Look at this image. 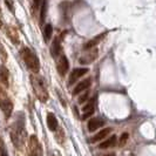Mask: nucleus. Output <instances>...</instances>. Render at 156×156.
Returning <instances> with one entry per match:
<instances>
[{
	"label": "nucleus",
	"instance_id": "obj_1",
	"mask_svg": "<svg viewBox=\"0 0 156 156\" xmlns=\"http://www.w3.org/2000/svg\"><path fill=\"white\" fill-rule=\"evenodd\" d=\"M9 135L13 144L16 148L21 149L26 139V128H25V116L23 114H18V119L13 122L9 129Z\"/></svg>",
	"mask_w": 156,
	"mask_h": 156
},
{
	"label": "nucleus",
	"instance_id": "obj_2",
	"mask_svg": "<svg viewBox=\"0 0 156 156\" xmlns=\"http://www.w3.org/2000/svg\"><path fill=\"white\" fill-rule=\"evenodd\" d=\"M30 80H31V85L32 88H33V92L35 94V96L38 98V100L40 102H47L49 95H48V90H47V87L45 85V81L44 79L39 76L38 74L33 73L31 76H30Z\"/></svg>",
	"mask_w": 156,
	"mask_h": 156
},
{
	"label": "nucleus",
	"instance_id": "obj_3",
	"mask_svg": "<svg viewBox=\"0 0 156 156\" xmlns=\"http://www.w3.org/2000/svg\"><path fill=\"white\" fill-rule=\"evenodd\" d=\"M20 55H21V59L25 62V65L27 66V68L37 74L40 70V62L35 53L32 52L28 47H23L20 49Z\"/></svg>",
	"mask_w": 156,
	"mask_h": 156
},
{
	"label": "nucleus",
	"instance_id": "obj_4",
	"mask_svg": "<svg viewBox=\"0 0 156 156\" xmlns=\"http://www.w3.org/2000/svg\"><path fill=\"white\" fill-rule=\"evenodd\" d=\"M0 109L2 110L6 119H8L13 113V102L1 87H0Z\"/></svg>",
	"mask_w": 156,
	"mask_h": 156
},
{
	"label": "nucleus",
	"instance_id": "obj_5",
	"mask_svg": "<svg viewBox=\"0 0 156 156\" xmlns=\"http://www.w3.org/2000/svg\"><path fill=\"white\" fill-rule=\"evenodd\" d=\"M28 156H42V148H41V144L35 135H32L30 137Z\"/></svg>",
	"mask_w": 156,
	"mask_h": 156
},
{
	"label": "nucleus",
	"instance_id": "obj_6",
	"mask_svg": "<svg viewBox=\"0 0 156 156\" xmlns=\"http://www.w3.org/2000/svg\"><path fill=\"white\" fill-rule=\"evenodd\" d=\"M56 60V69L59 72V74L63 76L67 74V72L69 69V63H68V60L66 58V55L63 54L62 52L55 58Z\"/></svg>",
	"mask_w": 156,
	"mask_h": 156
},
{
	"label": "nucleus",
	"instance_id": "obj_7",
	"mask_svg": "<svg viewBox=\"0 0 156 156\" xmlns=\"http://www.w3.org/2000/svg\"><path fill=\"white\" fill-rule=\"evenodd\" d=\"M87 73H88V68H85V67L73 69L72 70V73H70V75H69V79H68V86L74 85L79 79L82 78V76H83L85 74H87Z\"/></svg>",
	"mask_w": 156,
	"mask_h": 156
},
{
	"label": "nucleus",
	"instance_id": "obj_8",
	"mask_svg": "<svg viewBox=\"0 0 156 156\" xmlns=\"http://www.w3.org/2000/svg\"><path fill=\"white\" fill-rule=\"evenodd\" d=\"M98 54H99V51L95 48V49H90L88 53L81 55L79 58V62L82 63V65H89L90 62H93L94 60L98 58Z\"/></svg>",
	"mask_w": 156,
	"mask_h": 156
},
{
	"label": "nucleus",
	"instance_id": "obj_9",
	"mask_svg": "<svg viewBox=\"0 0 156 156\" xmlns=\"http://www.w3.org/2000/svg\"><path fill=\"white\" fill-rule=\"evenodd\" d=\"M92 85V79L90 78H87L82 81H80L78 85L75 86V88L73 89V95H79L80 93L85 92L88 87Z\"/></svg>",
	"mask_w": 156,
	"mask_h": 156
},
{
	"label": "nucleus",
	"instance_id": "obj_10",
	"mask_svg": "<svg viewBox=\"0 0 156 156\" xmlns=\"http://www.w3.org/2000/svg\"><path fill=\"white\" fill-rule=\"evenodd\" d=\"M62 51H61V35L56 37L53 42H52V46H51V54L53 58H56L58 55L60 54Z\"/></svg>",
	"mask_w": 156,
	"mask_h": 156
},
{
	"label": "nucleus",
	"instance_id": "obj_11",
	"mask_svg": "<svg viewBox=\"0 0 156 156\" xmlns=\"http://www.w3.org/2000/svg\"><path fill=\"white\" fill-rule=\"evenodd\" d=\"M103 125H105V121L102 119H100V117H94V119H90L88 121L87 127H88V130L89 132H95L99 128H101Z\"/></svg>",
	"mask_w": 156,
	"mask_h": 156
},
{
	"label": "nucleus",
	"instance_id": "obj_12",
	"mask_svg": "<svg viewBox=\"0 0 156 156\" xmlns=\"http://www.w3.org/2000/svg\"><path fill=\"white\" fill-rule=\"evenodd\" d=\"M47 126H48L51 132H55L58 129L59 123H58V119L55 116V114H53V113L47 114Z\"/></svg>",
	"mask_w": 156,
	"mask_h": 156
},
{
	"label": "nucleus",
	"instance_id": "obj_13",
	"mask_svg": "<svg viewBox=\"0 0 156 156\" xmlns=\"http://www.w3.org/2000/svg\"><path fill=\"white\" fill-rule=\"evenodd\" d=\"M110 132H112V128H105V129H102V130H100L99 133H96L93 137L90 139V142H92V143H95V142H99V141L103 140L105 137H107V136L109 135Z\"/></svg>",
	"mask_w": 156,
	"mask_h": 156
},
{
	"label": "nucleus",
	"instance_id": "obj_14",
	"mask_svg": "<svg viewBox=\"0 0 156 156\" xmlns=\"http://www.w3.org/2000/svg\"><path fill=\"white\" fill-rule=\"evenodd\" d=\"M94 108H95V106H94V101H88L86 106L83 107V109H82V116L81 119L82 120H86L88 117H90V115H93L94 113Z\"/></svg>",
	"mask_w": 156,
	"mask_h": 156
},
{
	"label": "nucleus",
	"instance_id": "obj_15",
	"mask_svg": "<svg viewBox=\"0 0 156 156\" xmlns=\"http://www.w3.org/2000/svg\"><path fill=\"white\" fill-rule=\"evenodd\" d=\"M105 35H106V33H102V34L96 35L94 39H92L90 41H88L86 45H85V47H83V48H85V49H92L94 46H96V45H98V44H99V42L103 39V37H105Z\"/></svg>",
	"mask_w": 156,
	"mask_h": 156
},
{
	"label": "nucleus",
	"instance_id": "obj_16",
	"mask_svg": "<svg viewBox=\"0 0 156 156\" xmlns=\"http://www.w3.org/2000/svg\"><path fill=\"white\" fill-rule=\"evenodd\" d=\"M115 143H116V136H115V135H113V136H110L108 140L101 142V143L99 144V148L100 149H108V148H110V147H113V146H115Z\"/></svg>",
	"mask_w": 156,
	"mask_h": 156
},
{
	"label": "nucleus",
	"instance_id": "obj_17",
	"mask_svg": "<svg viewBox=\"0 0 156 156\" xmlns=\"http://www.w3.org/2000/svg\"><path fill=\"white\" fill-rule=\"evenodd\" d=\"M0 81L6 87L8 86V70L5 66H0Z\"/></svg>",
	"mask_w": 156,
	"mask_h": 156
},
{
	"label": "nucleus",
	"instance_id": "obj_18",
	"mask_svg": "<svg viewBox=\"0 0 156 156\" xmlns=\"http://www.w3.org/2000/svg\"><path fill=\"white\" fill-rule=\"evenodd\" d=\"M52 34H53V27L48 23V25H46L44 27V37H45V41L46 42H48L49 39L52 38Z\"/></svg>",
	"mask_w": 156,
	"mask_h": 156
},
{
	"label": "nucleus",
	"instance_id": "obj_19",
	"mask_svg": "<svg viewBox=\"0 0 156 156\" xmlns=\"http://www.w3.org/2000/svg\"><path fill=\"white\" fill-rule=\"evenodd\" d=\"M46 9H47V2L46 0H42L41 2V13H40V23H42L46 16Z\"/></svg>",
	"mask_w": 156,
	"mask_h": 156
},
{
	"label": "nucleus",
	"instance_id": "obj_20",
	"mask_svg": "<svg viewBox=\"0 0 156 156\" xmlns=\"http://www.w3.org/2000/svg\"><path fill=\"white\" fill-rule=\"evenodd\" d=\"M0 156H8L7 149H6V146H5L1 136H0Z\"/></svg>",
	"mask_w": 156,
	"mask_h": 156
},
{
	"label": "nucleus",
	"instance_id": "obj_21",
	"mask_svg": "<svg viewBox=\"0 0 156 156\" xmlns=\"http://www.w3.org/2000/svg\"><path fill=\"white\" fill-rule=\"evenodd\" d=\"M88 98H89V93H88V92L83 93L81 96H80V98H79V100H78L79 103H80V105H81V103H85V102L88 100Z\"/></svg>",
	"mask_w": 156,
	"mask_h": 156
},
{
	"label": "nucleus",
	"instance_id": "obj_22",
	"mask_svg": "<svg viewBox=\"0 0 156 156\" xmlns=\"http://www.w3.org/2000/svg\"><path fill=\"white\" fill-rule=\"evenodd\" d=\"M128 137H129V135H128L127 133L122 134L121 137H120V146H123L126 142H127V140H128Z\"/></svg>",
	"mask_w": 156,
	"mask_h": 156
},
{
	"label": "nucleus",
	"instance_id": "obj_23",
	"mask_svg": "<svg viewBox=\"0 0 156 156\" xmlns=\"http://www.w3.org/2000/svg\"><path fill=\"white\" fill-rule=\"evenodd\" d=\"M0 58H1L2 60H6V59H7V53L4 52V48H2L1 45H0Z\"/></svg>",
	"mask_w": 156,
	"mask_h": 156
},
{
	"label": "nucleus",
	"instance_id": "obj_24",
	"mask_svg": "<svg viewBox=\"0 0 156 156\" xmlns=\"http://www.w3.org/2000/svg\"><path fill=\"white\" fill-rule=\"evenodd\" d=\"M42 2V0H33V8L38 9V7L40 6V4Z\"/></svg>",
	"mask_w": 156,
	"mask_h": 156
},
{
	"label": "nucleus",
	"instance_id": "obj_25",
	"mask_svg": "<svg viewBox=\"0 0 156 156\" xmlns=\"http://www.w3.org/2000/svg\"><path fill=\"white\" fill-rule=\"evenodd\" d=\"M106 156H115V154H114V153H110V154H108V155H106Z\"/></svg>",
	"mask_w": 156,
	"mask_h": 156
},
{
	"label": "nucleus",
	"instance_id": "obj_26",
	"mask_svg": "<svg viewBox=\"0 0 156 156\" xmlns=\"http://www.w3.org/2000/svg\"><path fill=\"white\" fill-rule=\"evenodd\" d=\"M0 16H1V9H0Z\"/></svg>",
	"mask_w": 156,
	"mask_h": 156
}]
</instances>
